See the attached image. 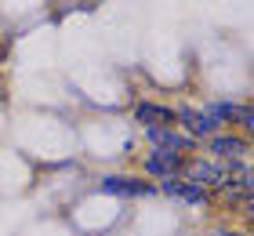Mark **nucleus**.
<instances>
[{
  "label": "nucleus",
  "instance_id": "nucleus-3",
  "mask_svg": "<svg viewBox=\"0 0 254 236\" xmlns=\"http://www.w3.org/2000/svg\"><path fill=\"white\" fill-rule=\"evenodd\" d=\"M186 160L189 157H175V153H164V149H153L145 157V174L149 178H160V182H167V178H182V171H186Z\"/></svg>",
  "mask_w": 254,
  "mask_h": 236
},
{
  "label": "nucleus",
  "instance_id": "nucleus-1",
  "mask_svg": "<svg viewBox=\"0 0 254 236\" xmlns=\"http://www.w3.org/2000/svg\"><path fill=\"white\" fill-rule=\"evenodd\" d=\"M186 182L192 185H200V189H222L225 178H229V171H225V163L222 160H211V157H203V160H186Z\"/></svg>",
  "mask_w": 254,
  "mask_h": 236
},
{
  "label": "nucleus",
  "instance_id": "nucleus-2",
  "mask_svg": "<svg viewBox=\"0 0 254 236\" xmlns=\"http://www.w3.org/2000/svg\"><path fill=\"white\" fill-rule=\"evenodd\" d=\"M145 138H149L153 149L175 153V157H189L196 149V138H189L186 131H178V127H145Z\"/></svg>",
  "mask_w": 254,
  "mask_h": 236
},
{
  "label": "nucleus",
  "instance_id": "nucleus-8",
  "mask_svg": "<svg viewBox=\"0 0 254 236\" xmlns=\"http://www.w3.org/2000/svg\"><path fill=\"white\" fill-rule=\"evenodd\" d=\"M134 120L142 127H178L175 113H171L167 105H156V102H138L134 105Z\"/></svg>",
  "mask_w": 254,
  "mask_h": 236
},
{
  "label": "nucleus",
  "instance_id": "nucleus-7",
  "mask_svg": "<svg viewBox=\"0 0 254 236\" xmlns=\"http://www.w3.org/2000/svg\"><path fill=\"white\" fill-rule=\"evenodd\" d=\"M160 189H164L167 196L182 200V204H189V207H207L211 204V193L200 189V185H192V182H186V178H167V182H160Z\"/></svg>",
  "mask_w": 254,
  "mask_h": 236
},
{
  "label": "nucleus",
  "instance_id": "nucleus-11",
  "mask_svg": "<svg viewBox=\"0 0 254 236\" xmlns=\"http://www.w3.org/2000/svg\"><path fill=\"white\" fill-rule=\"evenodd\" d=\"M225 236H251V233H225Z\"/></svg>",
  "mask_w": 254,
  "mask_h": 236
},
{
  "label": "nucleus",
  "instance_id": "nucleus-10",
  "mask_svg": "<svg viewBox=\"0 0 254 236\" xmlns=\"http://www.w3.org/2000/svg\"><path fill=\"white\" fill-rule=\"evenodd\" d=\"M236 124L244 127V131H251V127H254V113H251V105H236Z\"/></svg>",
  "mask_w": 254,
  "mask_h": 236
},
{
  "label": "nucleus",
  "instance_id": "nucleus-5",
  "mask_svg": "<svg viewBox=\"0 0 254 236\" xmlns=\"http://www.w3.org/2000/svg\"><path fill=\"white\" fill-rule=\"evenodd\" d=\"M175 124H182V131H186L189 138H214L218 135V124L203 109H192V105H182V109L175 113Z\"/></svg>",
  "mask_w": 254,
  "mask_h": 236
},
{
  "label": "nucleus",
  "instance_id": "nucleus-9",
  "mask_svg": "<svg viewBox=\"0 0 254 236\" xmlns=\"http://www.w3.org/2000/svg\"><path fill=\"white\" fill-rule=\"evenodd\" d=\"M203 113L211 116L218 127H222V124H233V120H236V102H211Z\"/></svg>",
  "mask_w": 254,
  "mask_h": 236
},
{
  "label": "nucleus",
  "instance_id": "nucleus-4",
  "mask_svg": "<svg viewBox=\"0 0 254 236\" xmlns=\"http://www.w3.org/2000/svg\"><path fill=\"white\" fill-rule=\"evenodd\" d=\"M247 149H251V142L244 135H214V138H207V153H211V160H247Z\"/></svg>",
  "mask_w": 254,
  "mask_h": 236
},
{
  "label": "nucleus",
  "instance_id": "nucleus-6",
  "mask_svg": "<svg viewBox=\"0 0 254 236\" xmlns=\"http://www.w3.org/2000/svg\"><path fill=\"white\" fill-rule=\"evenodd\" d=\"M102 193L134 200V196H149L153 185H149L145 178H131V174H109V178H102Z\"/></svg>",
  "mask_w": 254,
  "mask_h": 236
}]
</instances>
